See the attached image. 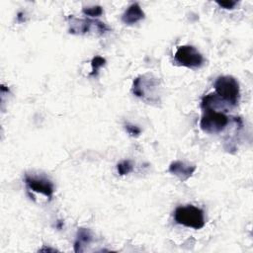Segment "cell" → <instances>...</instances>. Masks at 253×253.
<instances>
[{
    "label": "cell",
    "instance_id": "6da1fadb",
    "mask_svg": "<svg viewBox=\"0 0 253 253\" xmlns=\"http://www.w3.org/2000/svg\"><path fill=\"white\" fill-rule=\"evenodd\" d=\"M215 94L229 107L237 106L240 99V90L237 80L229 75L219 76L214 82Z\"/></svg>",
    "mask_w": 253,
    "mask_h": 253
},
{
    "label": "cell",
    "instance_id": "7a4b0ae2",
    "mask_svg": "<svg viewBox=\"0 0 253 253\" xmlns=\"http://www.w3.org/2000/svg\"><path fill=\"white\" fill-rule=\"evenodd\" d=\"M174 219L178 224L194 229L203 228L206 223L203 210L192 205L178 207L174 211Z\"/></svg>",
    "mask_w": 253,
    "mask_h": 253
},
{
    "label": "cell",
    "instance_id": "3957f363",
    "mask_svg": "<svg viewBox=\"0 0 253 253\" xmlns=\"http://www.w3.org/2000/svg\"><path fill=\"white\" fill-rule=\"evenodd\" d=\"M159 86V80L152 75H141L134 79L132 83V93L136 97L146 102H157L156 90Z\"/></svg>",
    "mask_w": 253,
    "mask_h": 253
},
{
    "label": "cell",
    "instance_id": "277c9868",
    "mask_svg": "<svg viewBox=\"0 0 253 253\" xmlns=\"http://www.w3.org/2000/svg\"><path fill=\"white\" fill-rule=\"evenodd\" d=\"M228 117L214 109H203V116L201 118L200 126L208 133H218L222 131L228 125Z\"/></svg>",
    "mask_w": 253,
    "mask_h": 253
},
{
    "label": "cell",
    "instance_id": "5b68a950",
    "mask_svg": "<svg viewBox=\"0 0 253 253\" xmlns=\"http://www.w3.org/2000/svg\"><path fill=\"white\" fill-rule=\"evenodd\" d=\"M110 28L103 22L89 19H78L73 16L69 17V33L73 35H84L87 33H95L103 35Z\"/></svg>",
    "mask_w": 253,
    "mask_h": 253
},
{
    "label": "cell",
    "instance_id": "8992f818",
    "mask_svg": "<svg viewBox=\"0 0 253 253\" xmlns=\"http://www.w3.org/2000/svg\"><path fill=\"white\" fill-rule=\"evenodd\" d=\"M174 59L179 65L189 68H199L205 62L204 56L192 45L179 46L174 54Z\"/></svg>",
    "mask_w": 253,
    "mask_h": 253
},
{
    "label": "cell",
    "instance_id": "52a82bcc",
    "mask_svg": "<svg viewBox=\"0 0 253 253\" xmlns=\"http://www.w3.org/2000/svg\"><path fill=\"white\" fill-rule=\"evenodd\" d=\"M25 184L27 185L29 190L42 194L49 199L52 197L54 192V187L51 181L42 176H34L26 174Z\"/></svg>",
    "mask_w": 253,
    "mask_h": 253
},
{
    "label": "cell",
    "instance_id": "ba28073f",
    "mask_svg": "<svg viewBox=\"0 0 253 253\" xmlns=\"http://www.w3.org/2000/svg\"><path fill=\"white\" fill-rule=\"evenodd\" d=\"M196 170L195 165L187 164L183 161H174L169 166V172L177 176L181 181H186Z\"/></svg>",
    "mask_w": 253,
    "mask_h": 253
},
{
    "label": "cell",
    "instance_id": "9c48e42d",
    "mask_svg": "<svg viewBox=\"0 0 253 253\" xmlns=\"http://www.w3.org/2000/svg\"><path fill=\"white\" fill-rule=\"evenodd\" d=\"M144 18V13L137 3L131 4L124 13L122 21L126 25H133Z\"/></svg>",
    "mask_w": 253,
    "mask_h": 253
},
{
    "label": "cell",
    "instance_id": "30bf717a",
    "mask_svg": "<svg viewBox=\"0 0 253 253\" xmlns=\"http://www.w3.org/2000/svg\"><path fill=\"white\" fill-rule=\"evenodd\" d=\"M92 236L88 229L86 228H79L77 232V237L74 242V251L75 252H82L83 246L87 245L91 242Z\"/></svg>",
    "mask_w": 253,
    "mask_h": 253
},
{
    "label": "cell",
    "instance_id": "8fae6325",
    "mask_svg": "<svg viewBox=\"0 0 253 253\" xmlns=\"http://www.w3.org/2000/svg\"><path fill=\"white\" fill-rule=\"evenodd\" d=\"M106 63V59L101 57V56H95L93 57L92 61H91V65H92V72L90 73L91 76H97L99 69L104 66Z\"/></svg>",
    "mask_w": 253,
    "mask_h": 253
},
{
    "label": "cell",
    "instance_id": "7c38bea8",
    "mask_svg": "<svg viewBox=\"0 0 253 253\" xmlns=\"http://www.w3.org/2000/svg\"><path fill=\"white\" fill-rule=\"evenodd\" d=\"M132 164L129 160H124L122 162H120L118 165H117V170H118V173L122 176L124 175H126L128 173H130L132 171Z\"/></svg>",
    "mask_w": 253,
    "mask_h": 253
},
{
    "label": "cell",
    "instance_id": "4fadbf2b",
    "mask_svg": "<svg viewBox=\"0 0 253 253\" xmlns=\"http://www.w3.org/2000/svg\"><path fill=\"white\" fill-rule=\"evenodd\" d=\"M82 12L90 17H98L103 14V9L101 6H91V7H85L83 8Z\"/></svg>",
    "mask_w": 253,
    "mask_h": 253
},
{
    "label": "cell",
    "instance_id": "5bb4252c",
    "mask_svg": "<svg viewBox=\"0 0 253 253\" xmlns=\"http://www.w3.org/2000/svg\"><path fill=\"white\" fill-rule=\"evenodd\" d=\"M125 128H126V132H127L129 135H131V136H137V135H139L140 132H141V129H140L138 126H134V125H131V124H126Z\"/></svg>",
    "mask_w": 253,
    "mask_h": 253
},
{
    "label": "cell",
    "instance_id": "9a60e30c",
    "mask_svg": "<svg viewBox=\"0 0 253 253\" xmlns=\"http://www.w3.org/2000/svg\"><path fill=\"white\" fill-rule=\"evenodd\" d=\"M216 3L218 6L222 7L223 9H233L235 7V5L237 4V1L225 0V1H217Z\"/></svg>",
    "mask_w": 253,
    "mask_h": 253
}]
</instances>
